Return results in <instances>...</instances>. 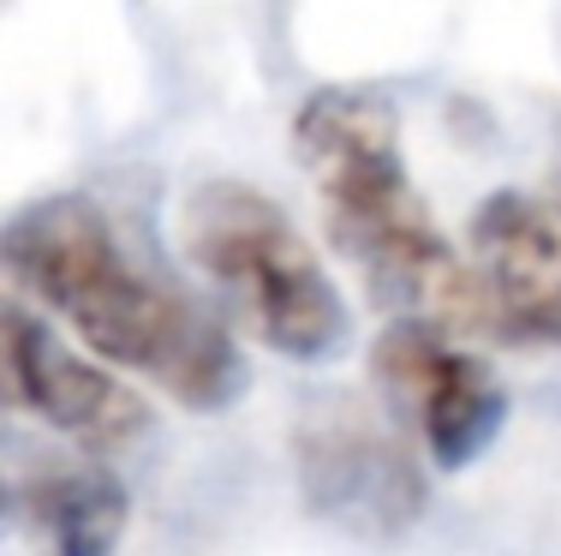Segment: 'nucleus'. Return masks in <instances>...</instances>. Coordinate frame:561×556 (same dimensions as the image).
I'll return each mask as SVG.
<instances>
[{"label": "nucleus", "mask_w": 561, "mask_h": 556, "mask_svg": "<svg viewBox=\"0 0 561 556\" xmlns=\"http://www.w3.org/2000/svg\"><path fill=\"white\" fill-rule=\"evenodd\" d=\"M180 234L233 317L287 360H329L346 341V299L287 209L245 180H209L185 197Z\"/></svg>", "instance_id": "3"}, {"label": "nucleus", "mask_w": 561, "mask_h": 556, "mask_svg": "<svg viewBox=\"0 0 561 556\" xmlns=\"http://www.w3.org/2000/svg\"><path fill=\"white\" fill-rule=\"evenodd\" d=\"M0 282L60 311L96 360L150 377L180 407L216 413L245 383L233 336L204 306L144 275L90 197H48L24 209L0 234Z\"/></svg>", "instance_id": "1"}, {"label": "nucleus", "mask_w": 561, "mask_h": 556, "mask_svg": "<svg viewBox=\"0 0 561 556\" xmlns=\"http://www.w3.org/2000/svg\"><path fill=\"white\" fill-rule=\"evenodd\" d=\"M377 383L400 413L419 425L424 455L443 473H460L496 443L507 419V389L478 353L454 348L443 329L419 324V317H394L382 329L377 353Z\"/></svg>", "instance_id": "4"}, {"label": "nucleus", "mask_w": 561, "mask_h": 556, "mask_svg": "<svg viewBox=\"0 0 561 556\" xmlns=\"http://www.w3.org/2000/svg\"><path fill=\"white\" fill-rule=\"evenodd\" d=\"M472 282L484 336L561 348V209L526 192H490L472 216Z\"/></svg>", "instance_id": "6"}, {"label": "nucleus", "mask_w": 561, "mask_h": 556, "mask_svg": "<svg viewBox=\"0 0 561 556\" xmlns=\"http://www.w3.org/2000/svg\"><path fill=\"white\" fill-rule=\"evenodd\" d=\"M0 526H7V491H0Z\"/></svg>", "instance_id": "9"}, {"label": "nucleus", "mask_w": 561, "mask_h": 556, "mask_svg": "<svg viewBox=\"0 0 561 556\" xmlns=\"http://www.w3.org/2000/svg\"><path fill=\"white\" fill-rule=\"evenodd\" d=\"M126 514V485L102 467L55 473L48 485H36V521L48 526L55 556H114Z\"/></svg>", "instance_id": "8"}, {"label": "nucleus", "mask_w": 561, "mask_h": 556, "mask_svg": "<svg viewBox=\"0 0 561 556\" xmlns=\"http://www.w3.org/2000/svg\"><path fill=\"white\" fill-rule=\"evenodd\" d=\"M305 497L358 533H394L424 509V479L389 436L329 425L305 436Z\"/></svg>", "instance_id": "7"}, {"label": "nucleus", "mask_w": 561, "mask_h": 556, "mask_svg": "<svg viewBox=\"0 0 561 556\" xmlns=\"http://www.w3.org/2000/svg\"><path fill=\"white\" fill-rule=\"evenodd\" d=\"M0 407H19L84 449H119L150 419L108 365L60 341L19 294H0Z\"/></svg>", "instance_id": "5"}, {"label": "nucleus", "mask_w": 561, "mask_h": 556, "mask_svg": "<svg viewBox=\"0 0 561 556\" xmlns=\"http://www.w3.org/2000/svg\"><path fill=\"white\" fill-rule=\"evenodd\" d=\"M293 144L323 197L329 234L365 270V282L443 336L448 329L484 336L472 263L443 240L424 197L412 192L389 102L370 90H317L293 121Z\"/></svg>", "instance_id": "2"}]
</instances>
